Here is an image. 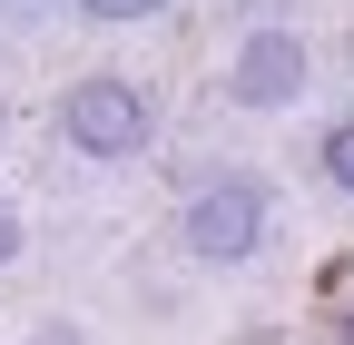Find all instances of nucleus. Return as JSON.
Instances as JSON below:
<instances>
[{
	"mask_svg": "<svg viewBox=\"0 0 354 345\" xmlns=\"http://www.w3.org/2000/svg\"><path fill=\"white\" fill-rule=\"evenodd\" d=\"M276 188L266 178H207V188H187L177 197V218H167V237H177V256L187 267H246V256H266L276 247Z\"/></svg>",
	"mask_w": 354,
	"mask_h": 345,
	"instance_id": "obj_1",
	"label": "nucleus"
},
{
	"mask_svg": "<svg viewBox=\"0 0 354 345\" xmlns=\"http://www.w3.org/2000/svg\"><path fill=\"white\" fill-rule=\"evenodd\" d=\"M59 139H69V158L118 168V158H138V148L158 139V99H148L128 69H88V79L59 89Z\"/></svg>",
	"mask_w": 354,
	"mask_h": 345,
	"instance_id": "obj_2",
	"label": "nucleus"
},
{
	"mask_svg": "<svg viewBox=\"0 0 354 345\" xmlns=\"http://www.w3.org/2000/svg\"><path fill=\"white\" fill-rule=\"evenodd\" d=\"M305 79H315V50H305L295 30L266 20V30L236 39V60H227V99H236V109H295Z\"/></svg>",
	"mask_w": 354,
	"mask_h": 345,
	"instance_id": "obj_3",
	"label": "nucleus"
},
{
	"mask_svg": "<svg viewBox=\"0 0 354 345\" xmlns=\"http://www.w3.org/2000/svg\"><path fill=\"white\" fill-rule=\"evenodd\" d=\"M315 168H325V178H335V188L354 197V118H335L325 139H315Z\"/></svg>",
	"mask_w": 354,
	"mask_h": 345,
	"instance_id": "obj_4",
	"label": "nucleus"
},
{
	"mask_svg": "<svg viewBox=\"0 0 354 345\" xmlns=\"http://www.w3.org/2000/svg\"><path fill=\"white\" fill-rule=\"evenodd\" d=\"M20 345H99V335H88V326H79V316H39V326H30V335H20Z\"/></svg>",
	"mask_w": 354,
	"mask_h": 345,
	"instance_id": "obj_5",
	"label": "nucleus"
},
{
	"mask_svg": "<svg viewBox=\"0 0 354 345\" xmlns=\"http://www.w3.org/2000/svg\"><path fill=\"white\" fill-rule=\"evenodd\" d=\"M20 256H30V218L0 197V267H20Z\"/></svg>",
	"mask_w": 354,
	"mask_h": 345,
	"instance_id": "obj_6",
	"label": "nucleus"
},
{
	"mask_svg": "<svg viewBox=\"0 0 354 345\" xmlns=\"http://www.w3.org/2000/svg\"><path fill=\"white\" fill-rule=\"evenodd\" d=\"M79 10H88V20H158L167 0H79Z\"/></svg>",
	"mask_w": 354,
	"mask_h": 345,
	"instance_id": "obj_7",
	"label": "nucleus"
},
{
	"mask_svg": "<svg viewBox=\"0 0 354 345\" xmlns=\"http://www.w3.org/2000/svg\"><path fill=\"white\" fill-rule=\"evenodd\" d=\"M335 345H354V296H344V316H335Z\"/></svg>",
	"mask_w": 354,
	"mask_h": 345,
	"instance_id": "obj_8",
	"label": "nucleus"
},
{
	"mask_svg": "<svg viewBox=\"0 0 354 345\" xmlns=\"http://www.w3.org/2000/svg\"><path fill=\"white\" fill-rule=\"evenodd\" d=\"M0 139H10V109H0Z\"/></svg>",
	"mask_w": 354,
	"mask_h": 345,
	"instance_id": "obj_9",
	"label": "nucleus"
}]
</instances>
